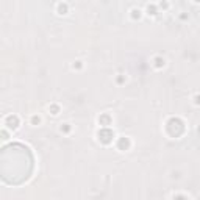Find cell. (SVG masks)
<instances>
[{
  "instance_id": "cell-1",
  "label": "cell",
  "mask_w": 200,
  "mask_h": 200,
  "mask_svg": "<svg viewBox=\"0 0 200 200\" xmlns=\"http://www.w3.org/2000/svg\"><path fill=\"white\" fill-rule=\"evenodd\" d=\"M99 136H100V139H102L103 142H110L111 138H113V133L110 130H102V131L99 133Z\"/></svg>"
},
{
  "instance_id": "cell-2",
  "label": "cell",
  "mask_w": 200,
  "mask_h": 200,
  "mask_svg": "<svg viewBox=\"0 0 200 200\" xmlns=\"http://www.w3.org/2000/svg\"><path fill=\"white\" fill-rule=\"evenodd\" d=\"M8 124H10V127H13V128L17 127V125H16V124H17V119H16V117H8Z\"/></svg>"
},
{
  "instance_id": "cell-3",
  "label": "cell",
  "mask_w": 200,
  "mask_h": 200,
  "mask_svg": "<svg viewBox=\"0 0 200 200\" xmlns=\"http://www.w3.org/2000/svg\"><path fill=\"white\" fill-rule=\"evenodd\" d=\"M124 146H125V147H127V146H128V142H127V141H124V139H122V141H120V147H124Z\"/></svg>"
},
{
  "instance_id": "cell-4",
  "label": "cell",
  "mask_w": 200,
  "mask_h": 200,
  "mask_svg": "<svg viewBox=\"0 0 200 200\" xmlns=\"http://www.w3.org/2000/svg\"><path fill=\"white\" fill-rule=\"evenodd\" d=\"M199 2H200V0H199Z\"/></svg>"
}]
</instances>
